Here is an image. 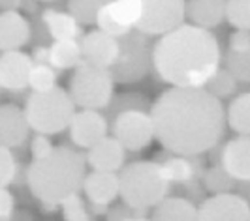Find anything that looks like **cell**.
I'll use <instances>...</instances> for the list:
<instances>
[{"instance_id": "cell-13", "label": "cell", "mask_w": 250, "mask_h": 221, "mask_svg": "<svg viewBox=\"0 0 250 221\" xmlns=\"http://www.w3.org/2000/svg\"><path fill=\"white\" fill-rule=\"evenodd\" d=\"M83 60L100 68H109L119 56V41L102 30L87 32L79 41Z\"/></svg>"}, {"instance_id": "cell-19", "label": "cell", "mask_w": 250, "mask_h": 221, "mask_svg": "<svg viewBox=\"0 0 250 221\" xmlns=\"http://www.w3.org/2000/svg\"><path fill=\"white\" fill-rule=\"evenodd\" d=\"M226 0H187L185 15L192 21V25L213 28L224 21Z\"/></svg>"}, {"instance_id": "cell-5", "label": "cell", "mask_w": 250, "mask_h": 221, "mask_svg": "<svg viewBox=\"0 0 250 221\" xmlns=\"http://www.w3.org/2000/svg\"><path fill=\"white\" fill-rule=\"evenodd\" d=\"M74 112V101L61 86H53L43 92L32 90L25 105V116L30 129L45 135H57L68 129Z\"/></svg>"}, {"instance_id": "cell-17", "label": "cell", "mask_w": 250, "mask_h": 221, "mask_svg": "<svg viewBox=\"0 0 250 221\" xmlns=\"http://www.w3.org/2000/svg\"><path fill=\"white\" fill-rule=\"evenodd\" d=\"M81 189L90 203L96 204H111L119 197V176L117 172L92 171L85 174Z\"/></svg>"}, {"instance_id": "cell-22", "label": "cell", "mask_w": 250, "mask_h": 221, "mask_svg": "<svg viewBox=\"0 0 250 221\" xmlns=\"http://www.w3.org/2000/svg\"><path fill=\"white\" fill-rule=\"evenodd\" d=\"M42 19H43V25L47 28L49 36L55 41L57 39H75L79 36V23L70 13L45 10L42 13Z\"/></svg>"}, {"instance_id": "cell-14", "label": "cell", "mask_w": 250, "mask_h": 221, "mask_svg": "<svg viewBox=\"0 0 250 221\" xmlns=\"http://www.w3.org/2000/svg\"><path fill=\"white\" fill-rule=\"evenodd\" d=\"M125 160L126 150L115 137L104 135L92 147H88L87 163L92 167V171L119 172V169L125 165Z\"/></svg>"}, {"instance_id": "cell-37", "label": "cell", "mask_w": 250, "mask_h": 221, "mask_svg": "<svg viewBox=\"0 0 250 221\" xmlns=\"http://www.w3.org/2000/svg\"><path fill=\"white\" fill-rule=\"evenodd\" d=\"M229 49L237 51V53H250V36L249 30L237 28L231 36H229Z\"/></svg>"}, {"instance_id": "cell-38", "label": "cell", "mask_w": 250, "mask_h": 221, "mask_svg": "<svg viewBox=\"0 0 250 221\" xmlns=\"http://www.w3.org/2000/svg\"><path fill=\"white\" fill-rule=\"evenodd\" d=\"M13 208H15V201L13 195L6 189V187H0V220H6L12 216Z\"/></svg>"}, {"instance_id": "cell-12", "label": "cell", "mask_w": 250, "mask_h": 221, "mask_svg": "<svg viewBox=\"0 0 250 221\" xmlns=\"http://www.w3.org/2000/svg\"><path fill=\"white\" fill-rule=\"evenodd\" d=\"M32 58L19 49L2 51L0 55V88L8 92H21L28 86Z\"/></svg>"}, {"instance_id": "cell-31", "label": "cell", "mask_w": 250, "mask_h": 221, "mask_svg": "<svg viewBox=\"0 0 250 221\" xmlns=\"http://www.w3.org/2000/svg\"><path fill=\"white\" fill-rule=\"evenodd\" d=\"M226 70L237 79V83L250 81V53L228 51L226 55Z\"/></svg>"}, {"instance_id": "cell-33", "label": "cell", "mask_w": 250, "mask_h": 221, "mask_svg": "<svg viewBox=\"0 0 250 221\" xmlns=\"http://www.w3.org/2000/svg\"><path fill=\"white\" fill-rule=\"evenodd\" d=\"M94 25L98 26V30L102 32H105V34H109L113 37H119L126 34L130 28H126V26L119 25L115 19H113V15L109 13V8H107V4L105 6H102L98 15H96V21H94Z\"/></svg>"}, {"instance_id": "cell-35", "label": "cell", "mask_w": 250, "mask_h": 221, "mask_svg": "<svg viewBox=\"0 0 250 221\" xmlns=\"http://www.w3.org/2000/svg\"><path fill=\"white\" fill-rule=\"evenodd\" d=\"M53 148L55 147H53V143L49 141V137L45 135V133H38L32 139V143H30V154H32L34 160H42V158H45L49 154Z\"/></svg>"}, {"instance_id": "cell-26", "label": "cell", "mask_w": 250, "mask_h": 221, "mask_svg": "<svg viewBox=\"0 0 250 221\" xmlns=\"http://www.w3.org/2000/svg\"><path fill=\"white\" fill-rule=\"evenodd\" d=\"M109 0H68V13L79 25H94L102 6Z\"/></svg>"}, {"instance_id": "cell-7", "label": "cell", "mask_w": 250, "mask_h": 221, "mask_svg": "<svg viewBox=\"0 0 250 221\" xmlns=\"http://www.w3.org/2000/svg\"><path fill=\"white\" fill-rule=\"evenodd\" d=\"M113 81L107 68L81 60L75 66V72L70 79V98L75 107L81 109H107L113 99Z\"/></svg>"}, {"instance_id": "cell-15", "label": "cell", "mask_w": 250, "mask_h": 221, "mask_svg": "<svg viewBox=\"0 0 250 221\" xmlns=\"http://www.w3.org/2000/svg\"><path fill=\"white\" fill-rule=\"evenodd\" d=\"M30 126L26 122L25 110L13 103L0 105V145L8 148L21 147L28 137Z\"/></svg>"}, {"instance_id": "cell-4", "label": "cell", "mask_w": 250, "mask_h": 221, "mask_svg": "<svg viewBox=\"0 0 250 221\" xmlns=\"http://www.w3.org/2000/svg\"><path fill=\"white\" fill-rule=\"evenodd\" d=\"M119 197L138 210L152 208L169 191V180L160 163L134 161L119 169Z\"/></svg>"}, {"instance_id": "cell-27", "label": "cell", "mask_w": 250, "mask_h": 221, "mask_svg": "<svg viewBox=\"0 0 250 221\" xmlns=\"http://www.w3.org/2000/svg\"><path fill=\"white\" fill-rule=\"evenodd\" d=\"M28 86L34 92H43L57 86V72L47 62H38L32 64L30 74H28Z\"/></svg>"}, {"instance_id": "cell-6", "label": "cell", "mask_w": 250, "mask_h": 221, "mask_svg": "<svg viewBox=\"0 0 250 221\" xmlns=\"http://www.w3.org/2000/svg\"><path fill=\"white\" fill-rule=\"evenodd\" d=\"M152 36L130 28L126 34L117 37L119 56L107 68L115 83H138L149 74L152 66Z\"/></svg>"}, {"instance_id": "cell-10", "label": "cell", "mask_w": 250, "mask_h": 221, "mask_svg": "<svg viewBox=\"0 0 250 221\" xmlns=\"http://www.w3.org/2000/svg\"><path fill=\"white\" fill-rule=\"evenodd\" d=\"M198 220L201 221H249L250 204L237 193L224 191L214 193L198 206Z\"/></svg>"}, {"instance_id": "cell-2", "label": "cell", "mask_w": 250, "mask_h": 221, "mask_svg": "<svg viewBox=\"0 0 250 221\" xmlns=\"http://www.w3.org/2000/svg\"><path fill=\"white\" fill-rule=\"evenodd\" d=\"M220 45L209 28L179 25L152 43V66L164 83L201 88L220 68Z\"/></svg>"}, {"instance_id": "cell-16", "label": "cell", "mask_w": 250, "mask_h": 221, "mask_svg": "<svg viewBox=\"0 0 250 221\" xmlns=\"http://www.w3.org/2000/svg\"><path fill=\"white\" fill-rule=\"evenodd\" d=\"M222 167L235 182L250 180V139L239 135L222 148Z\"/></svg>"}, {"instance_id": "cell-1", "label": "cell", "mask_w": 250, "mask_h": 221, "mask_svg": "<svg viewBox=\"0 0 250 221\" xmlns=\"http://www.w3.org/2000/svg\"><path fill=\"white\" fill-rule=\"evenodd\" d=\"M149 114L156 141L171 154L201 156L226 133L224 107L203 86L167 88L152 103Z\"/></svg>"}, {"instance_id": "cell-40", "label": "cell", "mask_w": 250, "mask_h": 221, "mask_svg": "<svg viewBox=\"0 0 250 221\" xmlns=\"http://www.w3.org/2000/svg\"><path fill=\"white\" fill-rule=\"evenodd\" d=\"M42 2H53V0H42Z\"/></svg>"}, {"instance_id": "cell-29", "label": "cell", "mask_w": 250, "mask_h": 221, "mask_svg": "<svg viewBox=\"0 0 250 221\" xmlns=\"http://www.w3.org/2000/svg\"><path fill=\"white\" fill-rule=\"evenodd\" d=\"M224 19L233 28H250V0H226Z\"/></svg>"}, {"instance_id": "cell-34", "label": "cell", "mask_w": 250, "mask_h": 221, "mask_svg": "<svg viewBox=\"0 0 250 221\" xmlns=\"http://www.w3.org/2000/svg\"><path fill=\"white\" fill-rule=\"evenodd\" d=\"M17 163L10 148L0 145V187H8L15 178Z\"/></svg>"}, {"instance_id": "cell-8", "label": "cell", "mask_w": 250, "mask_h": 221, "mask_svg": "<svg viewBox=\"0 0 250 221\" xmlns=\"http://www.w3.org/2000/svg\"><path fill=\"white\" fill-rule=\"evenodd\" d=\"M185 4L187 0H141V17L134 28L149 36H162L185 23Z\"/></svg>"}, {"instance_id": "cell-11", "label": "cell", "mask_w": 250, "mask_h": 221, "mask_svg": "<svg viewBox=\"0 0 250 221\" xmlns=\"http://www.w3.org/2000/svg\"><path fill=\"white\" fill-rule=\"evenodd\" d=\"M68 129L75 147L88 148L104 135H107V120L100 110L81 109L79 112H74Z\"/></svg>"}, {"instance_id": "cell-18", "label": "cell", "mask_w": 250, "mask_h": 221, "mask_svg": "<svg viewBox=\"0 0 250 221\" xmlns=\"http://www.w3.org/2000/svg\"><path fill=\"white\" fill-rule=\"evenodd\" d=\"M30 39V25L19 12L0 13V51L21 49Z\"/></svg>"}, {"instance_id": "cell-30", "label": "cell", "mask_w": 250, "mask_h": 221, "mask_svg": "<svg viewBox=\"0 0 250 221\" xmlns=\"http://www.w3.org/2000/svg\"><path fill=\"white\" fill-rule=\"evenodd\" d=\"M203 185L211 193H224L235 187V180L226 172L224 167H211L203 172Z\"/></svg>"}, {"instance_id": "cell-28", "label": "cell", "mask_w": 250, "mask_h": 221, "mask_svg": "<svg viewBox=\"0 0 250 221\" xmlns=\"http://www.w3.org/2000/svg\"><path fill=\"white\" fill-rule=\"evenodd\" d=\"M203 88L220 99V98H226V96H231V94L237 90V79L229 74L228 70H220V68H218V70L211 75V79L205 83Z\"/></svg>"}, {"instance_id": "cell-25", "label": "cell", "mask_w": 250, "mask_h": 221, "mask_svg": "<svg viewBox=\"0 0 250 221\" xmlns=\"http://www.w3.org/2000/svg\"><path fill=\"white\" fill-rule=\"evenodd\" d=\"M160 165H162V169L169 182L185 184V182H190L194 178V163H190L188 156L175 154V156L167 158Z\"/></svg>"}, {"instance_id": "cell-3", "label": "cell", "mask_w": 250, "mask_h": 221, "mask_svg": "<svg viewBox=\"0 0 250 221\" xmlns=\"http://www.w3.org/2000/svg\"><path fill=\"white\" fill-rule=\"evenodd\" d=\"M85 156L74 148L57 147L42 160L28 165L26 182L32 195L43 204L59 206L66 197L81 191L85 178Z\"/></svg>"}, {"instance_id": "cell-20", "label": "cell", "mask_w": 250, "mask_h": 221, "mask_svg": "<svg viewBox=\"0 0 250 221\" xmlns=\"http://www.w3.org/2000/svg\"><path fill=\"white\" fill-rule=\"evenodd\" d=\"M152 220L162 221H192L198 220V206L183 197H162L154 206Z\"/></svg>"}, {"instance_id": "cell-23", "label": "cell", "mask_w": 250, "mask_h": 221, "mask_svg": "<svg viewBox=\"0 0 250 221\" xmlns=\"http://www.w3.org/2000/svg\"><path fill=\"white\" fill-rule=\"evenodd\" d=\"M226 124L239 135L250 133V94H241L233 99L226 112Z\"/></svg>"}, {"instance_id": "cell-24", "label": "cell", "mask_w": 250, "mask_h": 221, "mask_svg": "<svg viewBox=\"0 0 250 221\" xmlns=\"http://www.w3.org/2000/svg\"><path fill=\"white\" fill-rule=\"evenodd\" d=\"M109 13L119 25L134 28L141 17V0H109Z\"/></svg>"}, {"instance_id": "cell-36", "label": "cell", "mask_w": 250, "mask_h": 221, "mask_svg": "<svg viewBox=\"0 0 250 221\" xmlns=\"http://www.w3.org/2000/svg\"><path fill=\"white\" fill-rule=\"evenodd\" d=\"M109 220H145L147 214L145 210H138V208H132V206H117V208L107 214Z\"/></svg>"}, {"instance_id": "cell-32", "label": "cell", "mask_w": 250, "mask_h": 221, "mask_svg": "<svg viewBox=\"0 0 250 221\" xmlns=\"http://www.w3.org/2000/svg\"><path fill=\"white\" fill-rule=\"evenodd\" d=\"M62 216L66 221H87L90 220V214L85 208L83 199L79 197V193L66 197L62 203Z\"/></svg>"}, {"instance_id": "cell-9", "label": "cell", "mask_w": 250, "mask_h": 221, "mask_svg": "<svg viewBox=\"0 0 250 221\" xmlns=\"http://www.w3.org/2000/svg\"><path fill=\"white\" fill-rule=\"evenodd\" d=\"M113 137L125 150L139 152L147 148L154 139V128L150 114L138 107L119 110L113 118Z\"/></svg>"}, {"instance_id": "cell-39", "label": "cell", "mask_w": 250, "mask_h": 221, "mask_svg": "<svg viewBox=\"0 0 250 221\" xmlns=\"http://www.w3.org/2000/svg\"><path fill=\"white\" fill-rule=\"evenodd\" d=\"M21 6V0H0V10L2 12H17Z\"/></svg>"}, {"instance_id": "cell-21", "label": "cell", "mask_w": 250, "mask_h": 221, "mask_svg": "<svg viewBox=\"0 0 250 221\" xmlns=\"http://www.w3.org/2000/svg\"><path fill=\"white\" fill-rule=\"evenodd\" d=\"M81 60V47L75 39H57L47 49V64L55 70H72Z\"/></svg>"}]
</instances>
